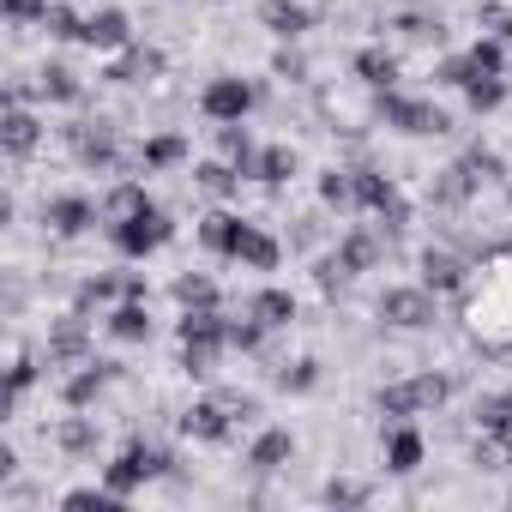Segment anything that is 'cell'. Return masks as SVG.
Returning a JSON list of instances; mask_svg holds the SVG:
<instances>
[{"mask_svg": "<svg viewBox=\"0 0 512 512\" xmlns=\"http://www.w3.org/2000/svg\"><path fill=\"white\" fill-rule=\"evenodd\" d=\"M175 302L181 308H217V284L205 272H187V278H175Z\"/></svg>", "mask_w": 512, "mask_h": 512, "instance_id": "cell-29", "label": "cell"}, {"mask_svg": "<svg viewBox=\"0 0 512 512\" xmlns=\"http://www.w3.org/2000/svg\"><path fill=\"white\" fill-rule=\"evenodd\" d=\"M380 320L398 326V332H422V326L434 320V290H428V284H422V290H386V296H380Z\"/></svg>", "mask_w": 512, "mask_h": 512, "instance_id": "cell-7", "label": "cell"}, {"mask_svg": "<svg viewBox=\"0 0 512 512\" xmlns=\"http://www.w3.org/2000/svg\"><path fill=\"white\" fill-rule=\"evenodd\" d=\"M163 73V55L157 49H145V43H127L115 61H109V73L103 79H115V85H145V79H157Z\"/></svg>", "mask_w": 512, "mask_h": 512, "instance_id": "cell-10", "label": "cell"}, {"mask_svg": "<svg viewBox=\"0 0 512 512\" xmlns=\"http://www.w3.org/2000/svg\"><path fill=\"white\" fill-rule=\"evenodd\" d=\"M314 386V362H296V368H284V392H308Z\"/></svg>", "mask_w": 512, "mask_h": 512, "instance_id": "cell-45", "label": "cell"}, {"mask_svg": "<svg viewBox=\"0 0 512 512\" xmlns=\"http://www.w3.org/2000/svg\"><path fill=\"white\" fill-rule=\"evenodd\" d=\"M61 446H67V452H91V446H97V428H91L85 416H73V422H61Z\"/></svg>", "mask_w": 512, "mask_h": 512, "instance_id": "cell-39", "label": "cell"}, {"mask_svg": "<svg viewBox=\"0 0 512 512\" xmlns=\"http://www.w3.org/2000/svg\"><path fill=\"white\" fill-rule=\"evenodd\" d=\"M416 464H422V434H416V428H392V440H386V470L410 476Z\"/></svg>", "mask_w": 512, "mask_h": 512, "instance_id": "cell-21", "label": "cell"}, {"mask_svg": "<svg viewBox=\"0 0 512 512\" xmlns=\"http://www.w3.org/2000/svg\"><path fill=\"white\" fill-rule=\"evenodd\" d=\"M37 133H43V127H37V115H25V109H19V97H7V121H0V145H7V157H13V163H25V157L37 151Z\"/></svg>", "mask_w": 512, "mask_h": 512, "instance_id": "cell-11", "label": "cell"}, {"mask_svg": "<svg viewBox=\"0 0 512 512\" xmlns=\"http://www.w3.org/2000/svg\"><path fill=\"white\" fill-rule=\"evenodd\" d=\"M458 296H464V332L488 350H512V253H488Z\"/></svg>", "mask_w": 512, "mask_h": 512, "instance_id": "cell-1", "label": "cell"}, {"mask_svg": "<svg viewBox=\"0 0 512 512\" xmlns=\"http://www.w3.org/2000/svg\"><path fill=\"white\" fill-rule=\"evenodd\" d=\"M109 374H115V362H85V368H79V374L61 386V398H67L73 410H85V404H91V398L109 386Z\"/></svg>", "mask_w": 512, "mask_h": 512, "instance_id": "cell-16", "label": "cell"}, {"mask_svg": "<svg viewBox=\"0 0 512 512\" xmlns=\"http://www.w3.org/2000/svg\"><path fill=\"white\" fill-rule=\"evenodd\" d=\"M235 181H241V169H235V163H205V169H199V187H205L211 199H229V193H235Z\"/></svg>", "mask_w": 512, "mask_h": 512, "instance_id": "cell-35", "label": "cell"}, {"mask_svg": "<svg viewBox=\"0 0 512 512\" xmlns=\"http://www.w3.org/2000/svg\"><path fill=\"white\" fill-rule=\"evenodd\" d=\"M290 452H296V440H290L284 428H272V434H260V440H253V452H247V464H253V470H278V464H284Z\"/></svg>", "mask_w": 512, "mask_h": 512, "instance_id": "cell-25", "label": "cell"}, {"mask_svg": "<svg viewBox=\"0 0 512 512\" xmlns=\"http://www.w3.org/2000/svg\"><path fill=\"white\" fill-rule=\"evenodd\" d=\"M260 19H266L278 37H302V31L314 25V13H308V7H296V0H266V7H260Z\"/></svg>", "mask_w": 512, "mask_h": 512, "instance_id": "cell-19", "label": "cell"}, {"mask_svg": "<svg viewBox=\"0 0 512 512\" xmlns=\"http://www.w3.org/2000/svg\"><path fill=\"white\" fill-rule=\"evenodd\" d=\"M253 175H260V181H290V175H296V151H290V145L260 151V157H253Z\"/></svg>", "mask_w": 512, "mask_h": 512, "instance_id": "cell-31", "label": "cell"}, {"mask_svg": "<svg viewBox=\"0 0 512 512\" xmlns=\"http://www.w3.org/2000/svg\"><path fill=\"white\" fill-rule=\"evenodd\" d=\"M109 332L121 338V344H139V338H151V314H145V302H121L115 314H109Z\"/></svg>", "mask_w": 512, "mask_h": 512, "instance_id": "cell-20", "label": "cell"}, {"mask_svg": "<svg viewBox=\"0 0 512 512\" xmlns=\"http://www.w3.org/2000/svg\"><path fill=\"white\" fill-rule=\"evenodd\" d=\"M380 121H386V127H404V133H446V115H440L434 103H422V97H392V91H380Z\"/></svg>", "mask_w": 512, "mask_h": 512, "instance_id": "cell-6", "label": "cell"}, {"mask_svg": "<svg viewBox=\"0 0 512 512\" xmlns=\"http://www.w3.org/2000/svg\"><path fill=\"white\" fill-rule=\"evenodd\" d=\"M199 109H205L211 121H241V115L253 109V85H241V79H211L205 97H199Z\"/></svg>", "mask_w": 512, "mask_h": 512, "instance_id": "cell-9", "label": "cell"}, {"mask_svg": "<svg viewBox=\"0 0 512 512\" xmlns=\"http://www.w3.org/2000/svg\"><path fill=\"white\" fill-rule=\"evenodd\" d=\"M229 260H241V266H253V272H278V241H272L266 229H253V223H247Z\"/></svg>", "mask_w": 512, "mask_h": 512, "instance_id": "cell-13", "label": "cell"}, {"mask_svg": "<svg viewBox=\"0 0 512 512\" xmlns=\"http://www.w3.org/2000/svg\"><path fill=\"white\" fill-rule=\"evenodd\" d=\"M350 278H356V272L344 266V253H332V260H320V290H326V296H332V290H344Z\"/></svg>", "mask_w": 512, "mask_h": 512, "instance_id": "cell-41", "label": "cell"}, {"mask_svg": "<svg viewBox=\"0 0 512 512\" xmlns=\"http://www.w3.org/2000/svg\"><path fill=\"white\" fill-rule=\"evenodd\" d=\"M175 235V223H169V211H157V205H145L139 217H121L115 223V247L127 253V260H145L151 247H163Z\"/></svg>", "mask_w": 512, "mask_h": 512, "instance_id": "cell-4", "label": "cell"}, {"mask_svg": "<svg viewBox=\"0 0 512 512\" xmlns=\"http://www.w3.org/2000/svg\"><path fill=\"white\" fill-rule=\"evenodd\" d=\"M0 7H7L13 25H25V19H43L49 13V0H0Z\"/></svg>", "mask_w": 512, "mask_h": 512, "instance_id": "cell-43", "label": "cell"}, {"mask_svg": "<svg viewBox=\"0 0 512 512\" xmlns=\"http://www.w3.org/2000/svg\"><path fill=\"white\" fill-rule=\"evenodd\" d=\"M338 253H344L350 272H368V266L380 260V235H374V229H350V235L338 241Z\"/></svg>", "mask_w": 512, "mask_h": 512, "instance_id": "cell-23", "label": "cell"}, {"mask_svg": "<svg viewBox=\"0 0 512 512\" xmlns=\"http://www.w3.org/2000/svg\"><path fill=\"white\" fill-rule=\"evenodd\" d=\"M31 374H37V368H31V356H13V374H7V404H19V398H25Z\"/></svg>", "mask_w": 512, "mask_h": 512, "instance_id": "cell-42", "label": "cell"}, {"mask_svg": "<svg viewBox=\"0 0 512 512\" xmlns=\"http://www.w3.org/2000/svg\"><path fill=\"white\" fill-rule=\"evenodd\" d=\"M241 229H247L241 217H229V211H211V217L199 223V241H205V247H217V253H235Z\"/></svg>", "mask_w": 512, "mask_h": 512, "instance_id": "cell-24", "label": "cell"}, {"mask_svg": "<svg viewBox=\"0 0 512 512\" xmlns=\"http://www.w3.org/2000/svg\"><path fill=\"white\" fill-rule=\"evenodd\" d=\"M476 187H482V181H476V175L464 169V157H458L452 169H440V175H434V205H464Z\"/></svg>", "mask_w": 512, "mask_h": 512, "instance_id": "cell-18", "label": "cell"}, {"mask_svg": "<svg viewBox=\"0 0 512 512\" xmlns=\"http://www.w3.org/2000/svg\"><path fill=\"white\" fill-rule=\"evenodd\" d=\"M37 91H43L49 103H73V97H79V79H73L67 67H43V73H37Z\"/></svg>", "mask_w": 512, "mask_h": 512, "instance_id": "cell-32", "label": "cell"}, {"mask_svg": "<svg viewBox=\"0 0 512 512\" xmlns=\"http://www.w3.org/2000/svg\"><path fill=\"white\" fill-rule=\"evenodd\" d=\"M181 157H187L181 133H157V139H145V151H139L145 169H169V163H181Z\"/></svg>", "mask_w": 512, "mask_h": 512, "instance_id": "cell-28", "label": "cell"}, {"mask_svg": "<svg viewBox=\"0 0 512 512\" xmlns=\"http://www.w3.org/2000/svg\"><path fill=\"white\" fill-rule=\"evenodd\" d=\"M253 410H260L253 398H241V392H217V398H199V404L181 410V434H187V440H205V446H223V440L235 434V422L253 416Z\"/></svg>", "mask_w": 512, "mask_h": 512, "instance_id": "cell-2", "label": "cell"}, {"mask_svg": "<svg viewBox=\"0 0 512 512\" xmlns=\"http://www.w3.org/2000/svg\"><path fill=\"white\" fill-rule=\"evenodd\" d=\"M49 356H85V314H67L61 326H55V338H49Z\"/></svg>", "mask_w": 512, "mask_h": 512, "instance_id": "cell-30", "label": "cell"}, {"mask_svg": "<svg viewBox=\"0 0 512 512\" xmlns=\"http://www.w3.org/2000/svg\"><path fill=\"white\" fill-rule=\"evenodd\" d=\"M145 205H151V199H145V187H139V181H121V187L109 193V205H103V211H109V217L121 223V217H139Z\"/></svg>", "mask_w": 512, "mask_h": 512, "instance_id": "cell-33", "label": "cell"}, {"mask_svg": "<svg viewBox=\"0 0 512 512\" xmlns=\"http://www.w3.org/2000/svg\"><path fill=\"white\" fill-rule=\"evenodd\" d=\"M272 67H278V79H302V73H308V61H302V55H290V49H284Z\"/></svg>", "mask_w": 512, "mask_h": 512, "instance_id": "cell-46", "label": "cell"}, {"mask_svg": "<svg viewBox=\"0 0 512 512\" xmlns=\"http://www.w3.org/2000/svg\"><path fill=\"white\" fill-rule=\"evenodd\" d=\"M398 37L416 43V49H440V43H446V25H440V19H422V13H404V19H398Z\"/></svg>", "mask_w": 512, "mask_h": 512, "instance_id": "cell-26", "label": "cell"}, {"mask_svg": "<svg viewBox=\"0 0 512 512\" xmlns=\"http://www.w3.org/2000/svg\"><path fill=\"white\" fill-rule=\"evenodd\" d=\"M67 139H73L79 163H91V169H109V163L121 157V145H115V127H109V121H79V127H67Z\"/></svg>", "mask_w": 512, "mask_h": 512, "instance_id": "cell-8", "label": "cell"}, {"mask_svg": "<svg viewBox=\"0 0 512 512\" xmlns=\"http://www.w3.org/2000/svg\"><path fill=\"white\" fill-rule=\"evenodd\" d=\"M482 31H488V37H494V43L512 55V13H500V7H482Z\"/></svg>", "mask_w": 512, "mask_h": 512, "instance_id": "cell-40", "label": "cell"}, {"mask_svg": "<svg viewBox=\"0 0 512 512\" xmlns=\"http://www.w3.org/2000/svg\"><path fill=\"white\" fill-rule=\"evenodd\" d=\"M163 470H169V458H163V452H151L145 440H127V452H121V458L109 464V476H103V482H109V488H115V494L127 500V494H133V488H139L145 476H163Z\"/></svg>", "mask_w": 512, "mask_h": 512, "instance_id": "cell-5", "label": "cell"}, {"mask_svg": "<svg viewBox=\"0 0 512 512\" xmlns=\"http://www.w3.org/2000/svg\"><path fill=\"white\" fill-rule=\"evenodd\" d=\"M247 314L266 320V326H290V320H296V296H290V290H260V296L247 302Z\"/></svg>", "mask_w": 512, "mask_h": 512, "instance_id": "cell-22", "label": "cell"}, {"mask_svg": "<svg viewBox=\"0 0 512 512\" xmlns=\"http://www.w3.org/2000/svg\"><path fill=\"white\" fill-rule=\"evenodd\" d=\"M85 43L91 49H127V13L121 7H103L85 19Z\"/></svg>", "mask_w": 512, "mask_h": 512, "instance_id": "cell-14", "label": "cell"}, {"mask_svg": "<svg viewBox=\"0 0 512 512\" xmlns=\"http://www.w3.org/2000/svg\"><path fill=\"white\" fill-rule=\"evenodd\" d=\"M464 278H470V266L458 260V253H446V247H428L422 253V284L440 296V290H464Z\"/></svg>", "mask_w": 512, "mask_h": 512, "instance_id": "cell-12", "label": "cell"}, {"mask_svg": "<svg viewBox=\"0 0 512 512\" xmlns=\"http://www.w3.org/2000/svg\"><path fill=\"white\" fill-rule=\"evenodd\" d=\"M121 296V278H91L85 290H79V314H91L97 302H115Z\"/></svg>", "mask_w": 512, "mask_h": 512, "instance_id": "cell-38", "label": "cell"}, {"mask_svg": "<svg viewBox=\"0 0 512 512\" xmlns=\"http://www.w3.org/2000/svg\"><path fill=\"white\" fill-rule=\"evenodd\" d=\"M43 31H49L55 43H73V37H85V19H79L73 7H49V13H43Z\"/></svg>", "mask_w": 512, "mask_h": 512, "instance_id": "cell-34", "label": "cell"}, {"mask_svg": "<svg viewBox=\"0 0 512 512\" xmlns=\"http://www.w3.org/2000/svg\"><path fill=\"white\" fill-rule=\"evenodd\" d=\"M326 500H332V506H362V500H368V488H362V482H332V488H326Z\"/></svg>", "mask_w": 512, "mask_h": 512, "instance_id": "cell-44", "label": "cell"}, {"mask_svg": "<svg viewBox=\"0 0 512 512\" xmlns=\"http://www.w3.org/2000/svg\"><path fill=\"white\" fill-rule=\"evenodd\" d=\"M464 91H470V109H476V115L506 103V79H500V73H494V79H476V85H464Z\"/></svg>", "mask_w": 512, "mask_h": 512, "instance_id": "cell-36", "label": "cell"}, {"mask_svg": "<svg viewBox=\"0 0 512 512\" xmlns=\"http://www.w3.org/2000/svg\"><path fill=\"white\" fill-rule=\"evenodd\" d=\"M446 380L440 374H416V380H404V386H386L380 392V416H392V422H404V416H416V410H440L446 404Z\"/></svg>", "mask_w": 512, "mask_h": 512, "instance_id": "cell-3", "label": "cell"}, {"mask_svg": "<svg viewBox=\"0 0 512 512\" xmlns=\"http://www.w3.org/2000/svg\"><path fill=\"white\" fill-rule=\"evenodd\" d=\"M320 193H326V205H356V175H344V169H332L326 181H320Z\"/></svg>", "mask_w": 512, "mask_h": 512, "instance_id": "cell-37", "label": "cell"}, {"mask_svg": "<svg viewBox=\"0 0 512 512\" xmlns=\"http://www.w3.org/2000/svg\"><path fill=\"white\" fill-rule=\"evenodd\" d=\"M91 217H97V211H91V199H79V193H67V199H49V211H43V223H49L55 235H79Z\"/></svg>", "mask_w": 512, "mask_h": 512, "instance_id": "cell-15", "label": "cell"}, {"mask_svg": "<svg viewBox=\"0 0 512 512\" xmlns=\"http://www.w3.org/2000/svg\"><path fill=\"white\" fill-rule=\"evenodd\" d=\"M217 145H223V157L241 169V175H253V139L241 133V121H223V133H217Z\"/></svg>", "mask_w": 512, "mask_h": 512, "instance_id": "cell-27", "label": "cell"}, {"mask_svg": "<svg viewBox=\"0 0 512 512\" xmlns=\"http://www.w3.org/2000/svg\"><path fill=\"white\" fill-rule=\"evenodd\" d=\"M356 79H362L368 91H392V79H398V55H386V49H362V55H356Z\"/></svg>", "mask_w": 512, "mask_h": 512, "instance_id": "cell-17", "label": "cell"}]
</instances>
